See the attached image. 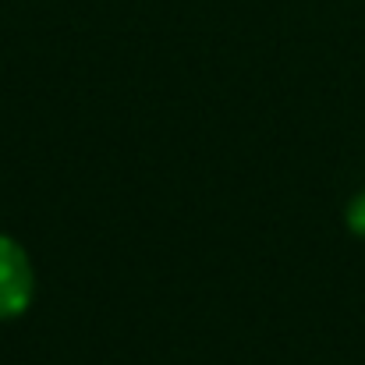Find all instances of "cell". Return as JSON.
<instances>
[{
    "label": "cell",
    "mask_w": 365,
    "mask_h": 365,
    "mask_svg": "<svg viewBox=\"0 0 365 365\" xmlns=\"http://www.w3.org/2000/svg\"><path fill=\"white\" fill-rule=\"evenodd\" d=\"M348 227H351L355 235H365V192L348 206Z\"/></svg>",
    "instance_id": "cell-2"
},
{
    "label": "cell",
    "mask_w": 365,
    "mask_h": 365,
    "mask_svg": "<svg viewBox=\"0 0 365 365\" xmlns=\"http://www.w3.org/2000/svg\"><path fill=\"white\" fill-rule=\"evenodd\" d=\"M32 302V266L21 245L0 235V319L25 312Z\"/></svg>",
    "instance_id": "cell-1"
}]
</instances>
